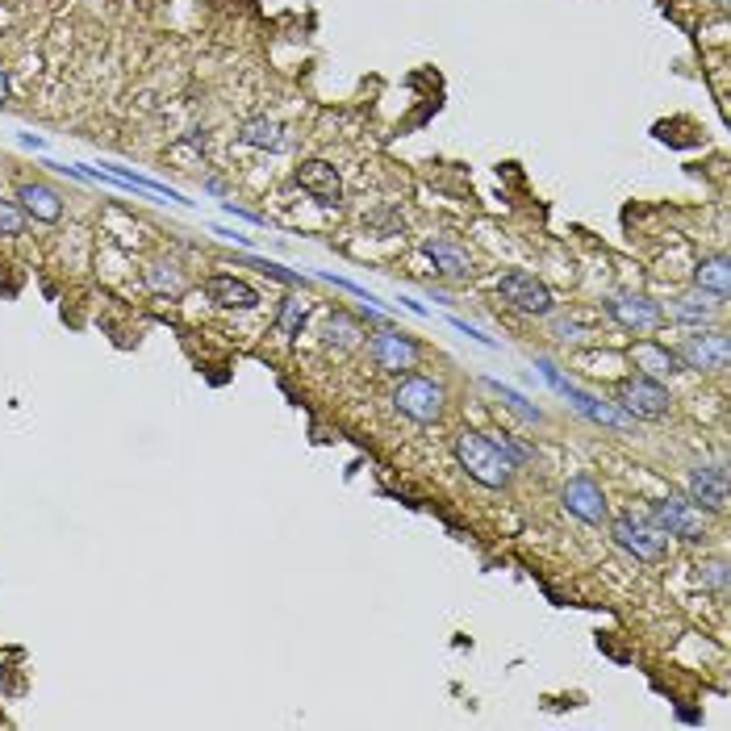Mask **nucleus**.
Returning a JSON list of instances; mask_svg holds the SVG:
<instances>
[{
    "mask_svg": "<svg viewBox=\"0 0 731 731\" xmlns=\"http://www.w3.org/2000/svg\"><path fill=\"white\" fill-rule=\"evenodd\" d=\"M631 360H635V368H644V376H652V381L677 372V351H669L665 343H635Z\"/></svg>",
    "mask_w": 731,
    "mask_h": 731,
    "instance_id": "19",
    "label": "nucleus"
},
{
    "mask_svg": "<svg viewBox=\"0 0 731 731\" xmlns=\"http://www.w3.org/2000/svg\"><path fill=\"white\" fill-rule=\"evenodd\" d=\"M21 230H26V209L0 201V234H21Z\"/></svg>",
    "mask_w": 731,
    "mask_h": 731,
    "instance_id": "28",
    "label": "nucleus"
},
{
    "mask_svg": "<svg viewBox=\"0 0 731 731\" xmlns=\"http://www.w3.org/2000/svg\"><path fill=\"white\" fill-rule=\"evenodd\" d=\"M239 138L255 151H285V126L272 122V117H251V122H243Z\"/></svg>",
    "mask_w": 731,
    "mask_h": 731,
    "instance_id": "20",
    "label": "nucleus"
},
{
    "mask_svg": "<svg viewBox=\"0 0 731 731\" xmlns=\"http://www.w3.org/2000/svg\"><path fill=\"white\" fill-rule=\"evenodd\" d=\"M560 502H564V510H569V514H577L581 523H606V514H610L606 493H602V485L594 477H573L569 485H564Z\"/></svg>",
    "mask_w": 731,
    "mask_h": 731,
    "instance_id": "11",
    "label": "nucleus"
},
{
    "mask_svg": "<svg viewBox=\"0 0 731 731\" xmlns=\"http://www.w3.org/2000/svg\"><path fill=\"white\" fill-rule=\"evenodd\" d=\"M305 301L301 297H293V301H285V314H280V330H285V335H301V326H305Z\"/></svg>",
    "mask_w": 731,
    "mask_h": 731,
    "instance_id": "27",
    "label": "nucleus"
},
{
    "mask_svg": "<svg viewBox=\"0 0 731 731\" xmlns=\"http://www.w3.org/2000/svg\"><path fill=\"white\" fill-rule=\"evenodd\" d=\"M610 539H615L623 552H631L635 560H644V564L665 560V552H669V535L656 531L652 523H640V518H631V514L610 523Z\"/></svg>",
    "mask_w": 731,
    "mask_h": 731,
    "instance_id": "5",
    "label": "nucleus"
},
{
    "mask_svg": "<svg viewBox=\"0 0 731 731\" xmlns=\"http://www.w3.org/2000/svg\"><path fill=\"white\" fill-rule=\"evenodd\" d=\"M422 251H427V259L435 264V272L447 276V280H468V276H473V255H468L464 247H456V243H447V239H427V243H422Z\"/></svg>",
    "mask_w": 731,
    "mask_h": 731,
    "instance_id": "14",
    "label": "nucleus"
},
{
    "mask_svg": "<svg viewBox=\"0 0 731 731\" xmlns=\"http://www.w3.org/2000/svg\"><path fill=\"white\" fill-rule=\"evenodd\" d=\"M694 285H698V293L715 297V301L723 305V301L731 297V264H727V255L702 259V268L694 272Z\"/></svg>",
    "mask_w": 731,
    "mask_h": 731,
    "instance_id": "17",
    "label": "nucleus"
},
{
    "mask_svg": "<svg viewBox=\"0 0 731 731\" xmlns=\"http://www.w3.org/2000/svg\"><path fill=\"white\" fill-rule=\"evenodd\" d=\"M698 585L715 589V594H727V564H723V560L702 564V569H698Z\"/></svg>",
    "mask_w": 731,
    "mask_h": 731,
    "instance_id": "26",
    "label": "nucleus"
},
{
    "mask_svg": "<svg viewBox=\"0 0 731 731\" xmlns=\"http://www.w3.org/2000/svg\"><path fill=\"white\" fill-rule=\"evenodd\" d=\"M652 527L698 544V539H706V510L690 498H665V502L652 506Z\"/></svg>",
    "mask_w": 731,
    "mask_h": 731,
    "instance_id": "6",
    "label": "nucleus"
},
{
    "mask_svg": "<svg viewBox=\"0 0 731 731\" xmlns=\"http://www.w3.org/2000/svg\"><path fill=\"white\" fill-rule=\"evenodd\" d=\"M535 368L544 372V381L556 389V393H564L573 402V410L577 414H585V418H594V422H602V427H619V431H627V427H635V418L631 414H623L619 406H610V402H598L594 393H585V389H577L569 376H564L552 360H535Z\"/></svg>",
    "mask_w": 731,
    "mask_h": 731,
    "instance_id": "2",
    "label": "nucleus"
},
{
    "mask_svg": "<svg viewBox=\"0 0 731 731\" xmlns=\"http://www.w3.org/2000/svg\"><path fill=\"white\" fill-rule=\"evenodd\" d=\"M143 280H147V289H155V293H168V297L184 293V272L176 264H151L143 272Z\"/></svg>",
    "mask_w": 731,
    "mask_h": 731,
    "instance_id": "22",
    "label": "nucleus"
},
{
    "mask_svg": "<svg viewBox=\"0 0 731 731\" xmlns=\"http://www.w3.org/2000/svg\"><path fill=\"white\" fill-rule=\"evenodd\" d=\"M393 406L406 418L422 422V427H431V422L443 418V385L431 381V376H406V381L393 389Z\"/></svg>",
    "mask_w": 731,
    "mask_h": 731,
    "instance_id": "3",
    "label": "nucleus"
},
{
    "mask_svg": "<svg viewBox=\"0 0 731 731\" xmlns=\"http://www.w3.org/2000/svg\"><path fill=\"white\" fill-rule=\"evenodd\" d=\"M239 264H247V268H259L264 276L280 280V285H301V280H305V276H297V272H289V268H280L276 259H259V255H239Z\"/></svg>",
    "mask_w": 731,
    "mask_h": 731,
    "instance_id": "25",
    "label": "nucleus"
},
{
    "mask_svg": "<svg viewBox=\"0 0 731 731\" xmlns=\"http://www.w3.org/2000/svg\"><path fill=\"white\" fill-rule=\"evenodd\" d=\"M456 460H460V468L468 477L489 485V489H506L510 477H514V464L502 456V447L489 435H477V431H464L456 439Z\"/></svg>",
    "mask_w": 731,
    "mask_h": 731,
    "instance_id": "1",
    "label": "nucleus"
},
{
    "mask_svg": "<svg viewBox=\"0 0 731 731\" xmlns=\"http://www.w3.org/2000/svg\"><path fill=\"white\" fill-rule=\"evenodd\" d=\"M485 385H489L493 393H498L502 402H506V406H510L518 418H523V422H535V427H539V422H544V410H539V406H531V402H527V397L518 393V389H510V385H502V381H493V376H489Z\"/></svg>",
    "mask_w": 731,
    "mask_h": 731,
    "instance_id": "23",
    "label": "nucleus"
},
{
    "mask_svg": "<svg viewBox=\"0 0 731 731\" xmlns=\"http://www.w3.org/2000/svg\"><path fill=\"white\" fill-rule=\"evenodd\" d=\"M297 184H301V193H310L326 209H339V201H343V180L326 159H305L297 168Z\"/></svg>",
    "mask_w": 731,
    "mask_h": 731,
    "instance_id": "12",
    "label": "nucleus"
},
{
    "mask_svg": "<svg viewBox=\"0 0 731 731\" xmlns=\"http://www.w3.org/2000/svg\"><path fill=\"white\" fill-rule=\"evenodd\" d=\"M606 314L615 318L619 326L635 330V335H644V330H656L660 322H665V310H660V301L644 297V293H619L606 301Z\"/></svg>",
    "mask_w": 731,
    "mask_h": 731,
    "instance_id": "10",
    "label": "nucleus"
},
{
    "mask_svg": "<svg viewBox=\"0 0 731 731\" xmlns=\"http://www.w3.org/2000/svg\"><path fill=\"white\" fill-rule=\"evenodd\" d=\"M447 322H452V326H456V330H460V335H468V339H477V343H485V347H493V339H489V335H481V330H477V326H468V322H464V318H447Z\"/></svg>",
    "mask_w": 731,
    "mask_h": 731,
    "instance_id": "30",
    "label": "nucleus"
},
{
    "mask_svg": "<svg viewBox=\"0 0 731 731\" xmlns=\"http://www.w3.org/2000/svg\"><path fill=\"white\" fill-rule=\"evenodd\" d=\"M690 502H702V510H727V468H694L690 473Z\"/></svg>",
    "mask_w": 731,
    "mask_h": 731,
    "instance_id": "13",
    "label": "nucleus"
},
{
    "mask_svg": "<svg viewBox=\"0 0 731 731\" xmlns=\"http://www.w3.org/2000/svg\"><path fill=\"white\" fill-rule=\"evenodd\" d=\"M113 180V184H122V188H138V193H151V197H168V201H184L176 188H168V184H159V180H147V176H134V172H126V168H117V163H105V172H97V180Z\"/></svg>",
    "mask_w": 731,
    "mask_h": 731,
    "instance_id": "21",
    "label": "nucleus"
},
{
    "mask_svg": "<svg viewBox=\"0 0 731 731\" xmlns=\"http://www.w3.org/2000/svg\"><path fill=\"white\" fill-rule=\"evenodd\" d=\"M326 335H330V343H339L343 351H351V347L360 343V335H364V330H360V322H356V318H347V314H330Z\"/></svg>",
    "mask_w": 731,
    "mask_h": 731,
    "instance_id": "24",
    "label": "nucleus"
},
{
    "mask_svg": "<svg viewBox=\"0 0 731 731\" xmlns=\"http://www.w3.org/2000/svg\"><path fill=\"white\" fill-rule=\"evenodd\" d=\"M715 310H719V301H706V293H686V297L669 301V318L681 326H698V330L706 322H715Z\"/></svg>",
    "mask_w": 731,
    "mask_h": 731,
    "instance_id": "18",
    "label": "nucleus"
},
{
    "mask_svg": "<svg viewBox=\"0 0 731 731\" xmlns=\"http://www.w3.org/2000/svg\"><path fill=\"white\" fill-rule=\"evenodd\" d=\"M368 356H372V364L381 368V372L402 376L418 360V343L406 335V330H389L385 326V330H376V335L368 339Z\"/></svg>",
    "mask_w": 731,
    "mask_h": 731,
    "instance_id": "7",
    "label": "nucleus"
},
{
    "mask_svg": "<svg viewBox=\"0 0 731 731\" xmlns=\"http://www.w3.org/2000/svg\"><path fill=\"white\" fill-rule=\"evenodd\" d=\"M17 201L38 222H59L63 218V197L55 193V188H46V184H21L17 188Z\"/></svg>",
    "mask_w": 731,
    "mask_h": 731,
    "instance_id": "16",
    "label": "nucleus"
},
{
    "mask_svg": "<svg viewBox=\"0 0 731 731\" xmlns=\"http://www.w3.org/2000/svg\"><path fill=\"white\" fill-rule=\"evenodd\" d=\"M205 293H209V301H218L222 310H255L259 305V293L247 285V280H239V276H209L205 280Z\"/></svg>",
    "mask_w": 731,
    "mask_h": 731,
    "instance_id": "15",
    "label": "nucleus"
},
{
    "mask_svg": "<svg viewBox=\"0 0 731 731\" xmlns=\"http://www.w3.org/2000/svg\"><path fill=\"white\" fill-rule=\"evenodd\" d=\"M21 147H34V151H42V138H38V134H21Z\"/></svg>",
    "mask_w": 731,
    "mask_h": 731,
    "instance_id": "32",
    "label": "nucleus"
},
{
    "mask_svg": "<svg viewBox=\"0 0 731 731\" xmlns=\"http://www.w3.org/2000/svg\"><path fill=\"white\" fill-rule=\"evenodd\" d=\"M619 410L631 414V418L656 422V418H665L673 410V397H669V389L660 385V381H652V376L640 372V376H627V381H619Z\"/></svg>",
    "mask_w": 731,
    "mask_h": 731,
    "instance_id": "4",
    "label": "nucleus"
},
{
    "mask_svg": "<svg viewBox=\"0 0 731 731\" xmlns=\"http://www.w3.org/2000/svg\"><path fill=\"white\" fill-rule=\"evenodd\" d=\"M715 5H719V9H727V0H715Z\"/></svg>",
    "mask_w": 731,
    "mask_h": 731,
    "instance_id": "33",
    "label": "nucleus"
},
{
    "mask_svg": "<svg viewBox=\"0 0 731 731\" xmlns=\"http://www.w3.org/2000/svg\"><path fill=\"white\" fill-rule=\"evenodd\" d=\"M493 443L502 447V456H506V460H510L514 468H523V464H531V460H535V452H531V447H527V443H514L510 435H498Z\"/></svg>",
    "mask_w": 731,
    "mask_h": 731,
    "instance_id": "29",
    "label": "nucleus"
},
{
    "mask_svg": "<svg viewBox=\"0 0 731 731\" xmlns=\"http://www.w3.org/2000/svg\"><path fill=\"white\" fill-rule=\"evenodd\" d=\"M498 297L506 301V305H514V310H523V314H552V293H548V285L544 280H535L531 272H506V276H498Z\"/></svg>",
    "mask_w": 731,
    "mask_h": 731,
    "instance_id": "8",
    "label": "nucleus"
},
{
    "mask_svg": "<svg viewBox=\"0 0 731 731\" xmlns=\"http://www.w3.org/2000/svg\"><path fill=\"white\" fill-rule=\"evenodd\" d=\"M731 360V339L723 330H706V335H690L677 347V364H686L694 372H723Z\"/></svg>",
    "mask_w": 731,
    "mask_h": 731,
    "instance_id": "9",
    "label": "nucleus"
},
{
    "mask_svg": "<svg viewBox=\"0 0 731 731\" xmlns=\"http://www.w3.org/2000/svg\"><path fill=\"white\" fill-rule=\"evenodd\" d=\"M5 101H9V72L0 67V109H5Z\"/></svg>",
    "mask_w": 731,
    "mask_h": 731,
    "instance_id": "31",
    "label": "nucleus"
}]
</instances>
